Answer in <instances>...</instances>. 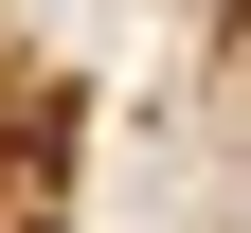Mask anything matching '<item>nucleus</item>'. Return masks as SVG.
<instances>
[{
	"label": "nucleus",
	"mask_w": 251,
	"mask_h": 233,
	"mask_svg": "<svg viewBox=\"0 0 251 233\" xmlns=\"http://www.w3.org/2000/svg\"><path fill=\"white\" fill-rule=\"evenodd\" d=\"M0 233H54V180L36 161H0Z\"/></svg>",
	"instance_id": "nucleus-1"
}]
</instances>
